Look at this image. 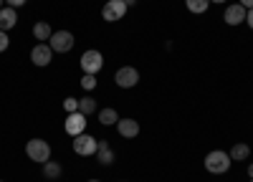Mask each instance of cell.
I'll list each match as a JSON object with an SVG mask.
<instances>
[{
	"instance_id": "obj_22",
	"label": "cell",
	"mask_w": 253,
	"mask_h": 182,
	"mask_svg": "<svg viewBox=\"0 0 253 182\" xmlns=\"http://www.w3.org/2000/svg\"><path fill=\"white\" fill-rule=\"evenodd\" d=\"M8 46H10L8 33H5V31H0V53H5V51H8Z\"/></svg>"
},
{
	"instance_id": "obj_24",
	"label": "cell",
	"mask_w": 253,
	"mask_h": 182,
	"mask_svg": "<svg viewBox=\"0 0 253 182\" xmlns=\"http://www.w3.org/2000/svg\"><path fill=\"white\" fill-rule=\"evenodd\" d=\"M246 20H248V26H251V31H253V8L246 13Z\"/></svg>"
},
{
	"instance_id": "obj_3",
	"label": "cell",
	"mask_w": 253,
	"mask_h": 182,
	"mask_svg": "<svg viewBox=\"0 0 253 182\" xmlns=\"http://www.w3.org/2000/svg\"><path fill=\"white\" fill-rule=\"evenodd\" d=\"M76 43V38L71 31H56L51 38H48V46L53 48V53H69Z\"/></svg>"
},
{
	"instance_id": "obj_25",
	"label": "cell",
	"mask_w": 253,
	"mask_h": 182,
	"mask_svg": "<svg viewBox=\"0 0 253 182\" xmlns=\"http://www.w3.org/2000/svg\"><path fill=\"white\" fill-rule=\"evenodd\" d=\"M238 3H241L246 10H251V8H253V0H238Z\"/></svg>"
},
{
	"instance_id": "obj_14",
	"label": "cell",
	"mask_w": 253,
	"mask_h": 182,
	"mask_svg": "<svg viewBox=\"0 0 253 182\" xmlns=\"http://www.w3.org/2000/svg\"><path fill=\"white\" fill-rule=\"evenodd\" d=\"M33 36L41 40V43H46V40L53 36V31H51V26L46 23V20H38V23L33 26Z\"/></svg>"
},
{
	"instance_id": "obj_9",
	"label": "cell",
	"mask_w": 253,
	"mask_h": 182,
	"mask_svg": "<svg viewBox=\"0 0 253 182\" xmlns=\"http://www.w3.org/2000/svg\"><path fill=\"white\" fill-rule=\"evenodd\" d=\"M31 61H33L36 66H41V69L48 66L51 61H53V48H51L48 43H38V46H33V48H31Z\"/></svg>"
},
{
	"instance_id": "obj_5",
	"label": "cell",
	"mask_w": 253,
	"mask_h": 182,
	"mask_svg": "<svg viewBox=\"0 0 253 182\" xmlns=\"http://www.w3.org/2000/svg\"><path fill=\"white\" fill-rule=\"evenodd\" d=\"M126 10L129 8L124 5V0H107L101 8V18L107 20V23H117V20H122L126 15Z\"/></svg>"
},
{
	"instance_id": "obj_1",
	"label": "cell",
	"mask_w": 253,
	"mask_h": 182,
	"mask_svg": "<svg viewBox=\"0 0 253 182\" xmlns=\"http://www.w3.org/2000/svg\"><path fill=\"white\" fill-rule=\"evenodd\" d=\"M230 162H233V159H230L228 152L213 149V152H208V157H205V170L210 175H225L230 170Z\"/></svg>"
},
{
	"instance_id": "obj_4",
	"label": "cell",
	"mask_w": 253,
	"mask_h": 182,
	"mask_svg": "<svg viewBox=\"0 0 253 182\" xmlns=\"http://www.w3.org/2000/svg\"><path fill=\"white\" fill-rule=\"evenodd\" d=\"M96 147H99V142L91 137V134H79V137H74V152L79 154V157H94L96 154Z\"/></svg>"
},
{
	"instance_id": "obj_32",
	"label": "cell",
	"mask_w": 253,
	"mask_h": 182,
	"mask_svg": "<svg viewBox=\"0 0 253 182\" xmlns=\"http://www.w3.org/2000/svg\"><path fill=\"white\" fill-rule=\"evenodd\" d=\"M251 182H253V180H251Z\"/></svg>"
},
{
	"instance_id": "obj_17",
	"label": "cell",
	"mask_w": 253,
	"mask_h": 182,
	"mask_svg": "<svg viewBox=\"0 0 253 182\" xmlns=\"http://www.w3.org/2000/svg\"><path fill=\"white\" fill-rule=\"evenodd\" d=\"M61 172H63V170H61L58 162H51V159H48L46 165H43V177H46V180H58Z\"/></svg>"
},
{
	"instance_id": "obj_31",
	"label": "cell",
	"mask_w": 253,
	"mask_h": 182,
	"mask_svg": "<svg viewBox=\"0 0 253 182\" xmlns=\"http://www.w3.org/2000/svg\"><path fill=\"white\" fill-rule=\"evenodd\" d=\"M0 182H3V180H0Z\"/></svg>"
},
{
	"instance_id": "obj_8",
	"label": "cell",
	"mask_w": 253,
	"mask_h": 182,
	"mask_svg": "<svg viewBox=\"0 0 253 182\" xmlns=\"http://www.w3.org/2000/svg\"><path fill=\"white\" fill-rule=\"evenodd\" d=\"M63 129H66V134L71 137H79L86 132V114H81V111H74L66 116V121H63Z\"/></svg>"
},
{
	"instance_id": "obj_20",
	"label": "cell",
	"mask_w": 253,
	"mask_h": 182,
	"mask_svg": "<svg viewBox=\"0 0 253 182\" xmlns=\"http://www.w3.org/2000/svg\"><path fill=\"white\" fill-rule=\"evenodd\" d=\"M81 89L84 91H94L96 89V76L94 73H84L81 76Z\"/></svg>"
},
{
	"instance_id": "obj_28",
	"label": "cell",
	"mask_w": 253,
	"mask_h": 182,
	"mask_svg": "<svg viewBox=\"0 0 253 182\" xmlns=\"http://www.w3.org/2000/svg\"><path fill=\"white\" fill-rule=\"evenodd\" d=\"M210 3H225V0H210Z\"/></svg>"
},
{
	"instance_id": "obj_6",
	"label": "cell",
	"mask_w": 253,
	"mask_h": 182,
	"mask_svg": "<svg viewBox=\"0 0 253 182\" xmlns=\"http://www.w3.org/2000/svg\"><path fill=\"white\" fill-rule=\"evenodd\" d=\"M79 64H81V71H84V73H94V76H96V73L101 71V66H104V56H101L99 51L89 48L86 53L81 56Z\"/></svg>"
},
{
	"instance_id": "obj_19",
	"label": "cell",
	"mask_w": 253,
	"mask_h": 182,
	"mask_svg": "<svg viewBox=\"0 0 253 182\" xmlns=\"http://www.w3.org/2000/svg\"><path fill=\"white\" fill-rule=\"evenodd\" d=\"M185 3H187V10L195 13V15H200L210 8V0H185Z\"/></svg>"
},
{
	"instance_id": "obj_7",
	"label": "cell",
	"mask_w": 253,
	"mask_h": 182,
	"mask_svg": "<svg viewBox=\"0 0 253 182\" xmlns=\"http://www.w3.org/2000/svg\"><path fill=\"white\" fill-rule=\"evenodd\" d=\"M114 81L119 89H132L139 84V71L134 66H122L117 73H114Z\"/></svg>"
},
{
	"instance_id": "obj_27",
	"label": "cell",
	"mask_w": 253,
	"mask_h": 182,
	"mask_svg": "<svg viewBox=\"0 0 253 182\" xmlns=\"http://www.w3.org/2000/svg\"><path fill=\"white\" fill-rule=\"evenodd\" d=\"M248 177H251V180H253V165H251V167H248Z\"/></svg>"
},
{
	"instance_id": "obj_26",
	"label": "cell",
	"mask_w": 253,
	"mask_h": 182,
	"mask_svg": "<svg viewBox=\"0 0 253 182\" xmlns=\"http://www.w3.org/2000/svg\"><path fill=\"white\" fill-rule=\"evenodd\" d=\"M124 5H126V8H132V5H137V0H124Z\"/></svg>"
},
{
	"instance_id": "obj_10",
	"label": "cell",
	"mask_w": 253,
	"mask_h": 182,
	"mask_svg": "<svg viewBox=\"0 0 253 182\" xmlns=\"http://www.w3.org/2000/svg\"><path fill=\"white\" fill-rule=\"evenodd\" d=\"M246 13L248 10L241 3H233V5H228V10L223 13V20H225L228 26H241L243 20H246Z\"/></svg>"
},
{
	"instance_id": "obj_16",
	"label": "cell",
	"mask_w": 253,
	"mask_h": 182,
	"mask_svg": "<svg viewBox=\"0 0 253 182\" xmlns=\"http://www.w3.org/2000/svg\"><path fill=\"white\" fill-rule=\"evenodd\" d=\"M117 121H119V114L114 111V109H101L99 111V124H104V127H112V124H117Z\"/></svg>"
},
{
	"instance_id": "obj_18",
	"label": "cell",
	"mask_w": 253,
	"mask_h": 182,
	"mask_svg": "<svg viewBox=\"0 0 253 182\" xmlns=\"http://www.w3.org/2000/svg\"><path fill=\"white\" fill-rule=\"evenodd\" d=\"M79 111H81V114H86V116L94 114V111H96V99H91V96H81V99H79Z\"/></svg>"
},
{
	"instance_id": "obj_21",
	"label": "cell",
	"mask_w": 253,
	"mask_h": 182,
	"mask_svg": "<svg viewBox=\"0 0 253 182\" xmlns=\"http://www.w3.org/2000/svg\"><path fill=\"white\" fill-rule=\"evenodd\" d=\"M63 109H66L69 114L79 111V99H74V96H69V99H63Z\"/></svg>"
},
{
	"instance_id": "obj_30",
	"label": "cell",
	"mask_w": 253,
	"mask_h": 182,
	"mask_svg": "<svg viewBox=\"0 0 253 182\" xmlns=\"http://www.w3.org/2000/svg\"><path fill=\"white\" fill-rule=\"evenodd\" d=\"M0 8H3V0H0Z\"/></svg>"
},
{
	"instance_id": "obj_23",
	"label": "cell",
	"mask_w": 253,
	"mask_h": 182,
	"mask_svg": "<svg viewBox=\"0 0 253 182\" xmlns=\"http://www.w3.org/2000/svg\"><path fill=\"white\" fill-rule=\"evenodd\" d=\"M5 3H8L10 8H20V5H26V0H5Z\"/></svg>"
},
{
	"instance_id": "obj_2",
	"label": "cell",
	"mask_w": 253,
	"mask_h": 182,
	"mask_svg": "<svg viewBox=\"0 0 253 182\" xmlns=\"http://www.w3.org/2000/svg\"><path fill=\"white\" fill-rule=\"evenodd\" d=\"M26 154L33 159V162H41V165H46L51 159V145L46 139H31L26 145Z\"/></svg>"
},
{
	"instance_id": "obj_15",
	"label": "cell",
	"mask_w": 253,
	"mask_h": 182,
	"mask_svg": "<svg viewBox=\"0 0 253 182\" xmlns=\"http://www.w3.org/2000/svg\"><path fill=\"white\" fill-rule=\"evenodd\" d=\"M228 154H230V159L243 162V159H248V154H251V147L246 145V142H238V145H233V149H230Z\"/></svg>"
},
{
	"instance_id": "obj_12",
	"label": "cell",
	"mask_w": 253,
	"mask_h": 182,
	"mask_svg": "<svg viewBox=\"0 0 253 182\" xmlns=\"http://www.w3.org/2000/svg\"><path fill=\"white\" fill-rule=\"evenodd\" d=\"M18 23V13H15V8H0V31H10L13 26Z\"/></svg>"
},
{
	"instance_id": "obj_29",
	"label": "cell",
	"mask_w": 253,
	"mask_h": 182,
	"mask_svg": "<svg viewBox=\"0 0 253 182\" xmlns=\"http://www.w3.org/2000/svg\"><path fill=\"white\" fill-rule=\"evenodd\" d=\"M89 182H99V180H89Z\"/></svg>"
},
{
	"instance_id": "obj_11",
	"label": "cell",
	"mask_w": 253,
	"mask_h": 182,
	"mask_svg": "<svg viewBox=\"0 0 253 182\" xmlns=\"http://www.w3.org/2000/svg\"><path fill=\"white\" fill-rule=\"evenodd\" d=\"M117 129H119V134L124 139H134L139 134V124H137L134 119H119L117 121Z\"/></svg>"
},
{
	"instance_id": "obj_13",
	"label": "cell",
	"mask_w": 253,
	"mask_h": 182,
	"mask_svg": "<svg viewBox=\"0 0 253 182\" xmlns=\"http://www.w3.org/2000/svg\"><path fill=\"white\" fill-rule=\"evenodd\" d=\"M96 159L101 162V165H112V162H114V152H112V147H109V142H99Z\"/></svg>"
}]
</instances>
